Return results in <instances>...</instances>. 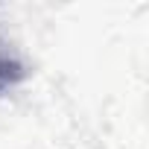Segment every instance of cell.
Here are the masks:
<instances>
[{"label":"cell","mask_w":149,"mask_h":149,"mask_svg":"<svg viewBox=\"0 0 149 149\" xmlns=\"http://www.w3.org/2000/svg\"><path fill=\"white\" fill-rule=\"evenodd\" d=\"M24 79V64L9 53V47L0 41V91L3 88H12L15 82Z\"/></svg>","instance_id":"1"}]
</instances>
